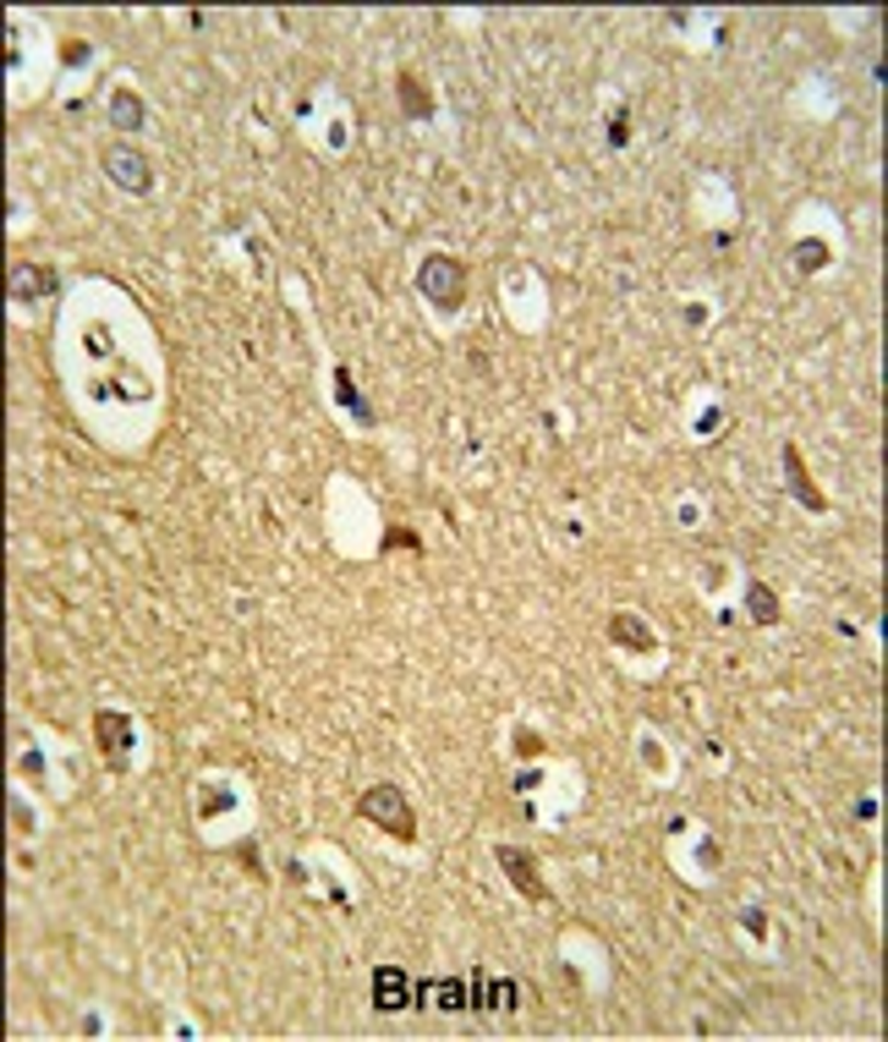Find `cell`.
<instances>
[{
  "label": "cell",
  "instance_id": "8992f818",
  "mask_svg": "<svg viewBox=\"0 0 888 1042\" xmlns=\"http://www.w3.org/2000/svg\"><path fill=\"white\" fill-rule=\"evenodd\" d=\"M56 285H61V274L45 269V264H12L7 269V296L12 302H45Z\"/></svg>",
  "mask_w": 888,
  "mask_h": 1042
},
{
  "label": "cell",
  "instance_id": "6da1fadb",
  "mask_svg": "<svg viewBox=\"0 0 888 1042\" xmlns=\"http://www.w3.org/2000/svg\"><path fill=\"white\" fill-rule=\"evenodd\" d=\"M357 818L362 823H373V829H384V834H395V840H417V812H411V801L400 796V785H367L362 796H357Z\"/></svg>",
  "mask_w": 888,
  "mask_h": 1042
},
{
  "label": "cell",
  "instance_id": "8fae6325",
  "mask_svg": "<svg viewBox=\"0 0 888 1042\" xmlns=\"http://www.w3.org/2000/svg\"><path fill=\"white\" fill-rule=\"evenodd\" d=\"M472 987H478V993H472V1009H516V1004H522V987H516V982H494L489 971H478Z\"/></svg>",
  "mask_w": 888,
  "mask_h": 1042
},
{
  "label": "cell",
  "instance_id": "7c38bea8",
  "mask_svg": "<svg viewBox=\"0 0 888 1042\" xmlns=\"http://www.w3.org/2000/svg\"><path fill=\"white\" fill-rule=\"evenodd\" d=\"M143 116H149V110H143V99H138L132 89H116V94H110V127H116V132H138Z\"/></svg>",
  "mask_w": 888,
  "mask_h": 1042
},
{
  "label": "cell",
  "instance_id": "52a82bcc",
  "mask_svg": "<svg viewBox=\"0 0 888 1042\" xmlns=\"http://www.w3.org/2000/svg\"><path fill=\"white\" fill-rule=\"evenodd\" d=\"M494 862L511 873V883H516L527 900H549V883L538 878V862H533L527 851H516V845H494Z\"/></svg>",
  "mask_w": 888,
  "mask_h": 1042
},
{
  "label": "cell",
  "instance_id": "4fadbf2b",
  "mask_svg": "<svg viewBox=\"0 0 888 1042\" xmlns=\"http://www.w3.org/2000/svg\"><path fill=\"white\" fill-rule=\"evenodd\" d=\"M395 94H400V105H406V116H411V121H428V116H433V99H428V89H422L411 72H400V78H395Z\"/></svg>",
  "mask_w": 888,
  "mask_h": 1042
},
{
  "label": "cell",
  "instance_id": "9c48e42d",
  "mask_svg": "<svg viewBox=\"0 0 888 1042\" xmlns=\"http://www.w3.org/2000/svg\"><path fill=\"white\" fill-rule=\"evenodd\" d=\"M784 483H790V494H795V500H801L811 516H822V511H828V500L811 489V478H806V461H801V450H795V445H784Z\"/></svg>",
  "mask_w": 888,
  "mask_h": 1042
},
{
  "label": "cell",
  "instance_id": "5b68a950",
  "mask_svg": "<svg viewBox=\"0 0 888 1042\" xmlns=\"http://www.w3.org/2000/svg\"><path fill=\"white\" fill-rule=\"evenodd\" d=\"M94 736H100V747H105V758H110V769L116 774H127V747H132V719L127 714H116V709H100L94 714Z\"/></svg>",
  "mask_w": 888,
  "mask_h": 1042
},
{
  "label": "cell",
  "instance_id": "ba28073f",
  "mask_svg": "<svg viewBox=\"0 0 888 1042\" xmlns=\"http://www.w3.org/2000/svg\"><path fill=\"white\" fill-rule=\"evenodd\" d=\"M417 1004H428V1009H472V993H467L461 976H428V982H417Z\"/></svg>",
  "mask_w": 888,
  "mask_h": 1042
},
{
  "label": "cell",
  "instance_id": "30bf717a",
  "mask_svg": "<svg viewBox=\"0 0 888 1042\" xmlns=\"http://www.w3.org/2000/svg\"><path fill=\"white\" fill-rule=\"evenodd\" d=\"M609 636H615L620 647H631V653H658V636H653V625H647L642 614H631V609H620V614L609 620Z\"/></svg>",
  "mask_w": 888,
  "mask_h": 1042
},
{
  "label": "cell",
  "instance_id": "277c9868",
  "mask_svg": "<svg viewBox=\"0 0 888 1042\" xmlns=\"http://www.w3.org/2000/svg\"><path fill=\"white\" fill-rule=\"evenodd\" d=\"M373 1009L395 1015V1009H417V982L400 965H378L373 971Z\"/></svg>",
  "mask_w": 888,
  "mask_h": 1042
},
{
  "label": "cell",
  "instance_id": "5bb4252c",
  "mask_svg": "<svg viewBox=\"0 0 888 1042\" xmlns=\"http://www.w3.org/2000/svg\"><path fill=\"white\" fill-rule=\"evenodd\" d=\"M746 609H751L757 625H779V598H773L768 582H746Z\"/></svg>",
  "mask_w": 888,
  "mask_h": 1042
},
{
  "label": "cell",
  "instance_id": "e0dca14e",
  "mask_svg": "<svg viewBox=\"0 0 888 1042\" xmlns=\"http://www.w3.org/2000/svg\"><path fill=\"white\" fill-rule=\"evenodd\" d=\"M516 752H522V758H538V752H544V741H538L533 730H516Z\"/></svg>",
  "mask_w": 888,
  "mask_h": 1042
},
{
  "label": "cell",
  "instance_id": "3957f363",
  "mask_svg": "<svg viewBox=\"0 0 888 1042\" xmlns=\"http://www.w3.org/2000/svg\"><path fill=\"white\" fill-rule=\"evenodd\" d=\"M100 165H105V176L121 187V192H149L154 187V171H149V160L132 149V143H105V154H100Z\"/></svg>",
  "mask_w": 888,
  "mask_h": 1042
},
{
  "label": "cell",
  "instance_id": "7a4b0ae2",
  "mask_svg": "<svg viewBox=\"0 0 888 1042\" xmlns=\"http://www.w3.org/2000/svg\"><path fill=\"white\" fill-rule=\"evenodd\" d=\"M417 291L422 302H433L439 313H456L467 302V264L451 258V253H428L422 269H417Z\"/></svg>",
  "mask_w": 888,
  "mask_h": 1042
},
{
  "label": "cell",
  "instance_id": "ac0fdd59",
  "mask_svg": "<svg viewBox=\"0 0 888 1042\" xmlns=\"http://www.w3.org/2000/svg\"><path fill=\"white\" fill-rule=\"evenodd\" d=\"M609 138H615V143H626V138H631V127H626V110L609 121Z\"/></svg>",
  "mask_w": 888,
  "mask_h": 1042
},
{
  "label": "cell",
  "instance_id": "9a60e30c",
  "mask_svg": "<svg viewBox=\"0 0 888 1042\" xmlns=\"http://www.w3.org/2000/svg\"><path fill=\"white\" fill-rule=\"evenodd\" d=\"M335 390H340V407H346V412H357V423H362V429H373V407L357 396V385H351V374H346V368H335Z\"/></svg>",
  "mask_w": 888,
  "mask_h": 1042
},
{
  "label": "cell",
  "instance_id": "2e32d148",
  "mask_svg": "<svg viewBox=\"0 0 888 1042\" xmlns=\"http://www.w3.org/2000/svg\"><path fill=\"white\" fill-rule=\"evenodd\" d=\"M795 264H801V274H811V269L828 264V247H822V242H801V247H795Z\"/></svg>",
  "mask_w": 888,
  "mask_h": 1042
}]
</instances>
